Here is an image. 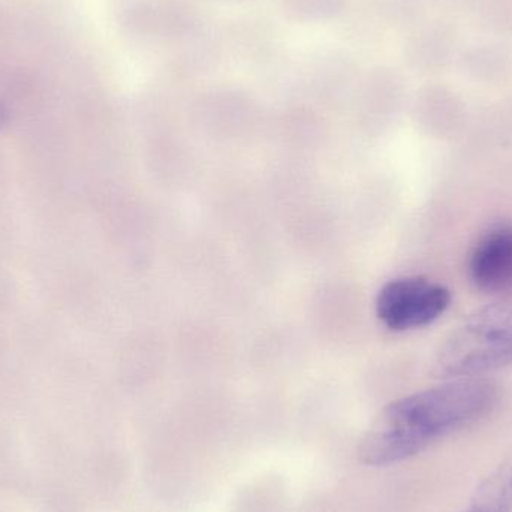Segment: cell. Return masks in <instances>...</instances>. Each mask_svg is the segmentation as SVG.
I'll list each match as a JSON object with an SVG mask.
<instances>
[{"label": "cell", "instance_id": "3", "mask_svg": "<svg viewBox=\"0 0 512 512\" xmlns=\"http://www.w3.org/2000/svg\"><path fill=\"white\" fill-rule=\"evenodd\" d=\"M450 303V291L441 283L424 277H402L379 291L376 313L390 330H414L441 318Z\"/></svg>", "mask_w": 512, "mask_h": 512}, {"label": "cell", "instance_id": "2", "mask_svg": "<svg viewBox=\"0 0 512 512\" xmlns=\"http://www.w3.org/2000/svg\"><path fill=\"white\" fill-rule=\"evenodd\" d=\"M512 363V291L477 310L445 339L433 373L442 379L477 378Z\"/></svg>", "mask_w": 512, "mask_h": 512}, {"label": "cell", "instance_id": "5", "mask_svg": "<svg viewBox=\"0 0 512 512\" xmlns=\"http://www.w3.org/2000/svg\"><path fill=\"white\" fill-rule=\"evenodd\" d=\"M462 512H512V454L490 472Z\"/></svg>", "mask_w": 512, "mask_h": 512}, {"label": "cell", "instance_id": "1", "mask_svg": "<svg viewBox=\"0 0 512 512\" xmlns=\"http://www.w3.org/2000/svg\"><path fill=\"white\" fill-rule=\"evenodd\" d=\"M498 400V387L480 378L454 379L403 397L390 403L370 424L358 445V457L373 468L406 462L480 423Z\"/></svg>", "mask_w": 512, "mask_h": 512}, {"label": "cell", "instance_id": "4", "mask_svg": "<svg viewBox=\"0 0 512 512\" xmlns=\"http://www.w3.org/2000/svg\"><path fill=\"white\" fill-rule=\"evenodd\" d=\"M469 274L481 291H512L511 225L495 228L481 237L469 259Z\"/></svg>", "mask_w": 512, "mask_h": 512}]
</instances>
